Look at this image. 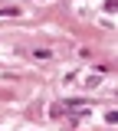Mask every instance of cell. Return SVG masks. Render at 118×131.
<instances>
[{
  "mask_svg": "<svg viewBox=\"0 0 118 131\" xmlns=\"http://www.w3.org/2000/svg\"><path fill=\"white\" fill-rule=\"evenodd\" d=\"M17 13H20L17 7H0V16H17Z\"/></svg>",
  "mask_w": 118,
  "mask_h": 131,
  "instance_id": "3957f363",
  "label": "cell"
},
{
  "mask_svg": "<svg viewBox=\"0 0 118 131\" xmlns=\"http://www.w3.org/2000/svg\"><path fill=\"white\" fill-rule=\"evenodd\" d=\"M89 102H62V105H52V115H66V112H85Z\"/></svg>",
  "mask_w": 118,
  "mask_h": 131,
  "instance_id": "6da1fadb",
  "label": "cell"
},
{
  "mask_svg": "<svg viewBox=\"0 0 118 131\" xmlns=\"http://www.w3.org/2000/svg\"><path fill=\"white\" fill-rule=\"evenodd\" d=\"M20 52H23L26 59H52V56H56L52 49H36V46H23Z\"/></svg>",
  "mask_w": 118,
  "mask_h": 131,
  "instance_id": "7a4b0ae2",
  "label": "cell"
}]
</instances>
